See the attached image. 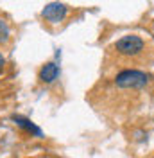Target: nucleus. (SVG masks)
<instances>
[{
	"instance_id": "obj_1",
	"label": "nucleus",
	"mask_w": 154,
	"mask_h": 158,
	"mask_svg": "<svg viewBox=\"0 0 154 158\" xmlns=\"http://www.w3.org/2000/svg\"><path fill=\"white\" fill-rule=\"evenodd\" d=\"M116 85L122 88H142L147 85V76L138 70H124L116 76Z\"/></svg>"
},
{
	"instance_id": "obj_2",
	"label": "nucleus",
	"mask_w": 154,
	"mask_h": 158,
	"mask_svg": "<svg viewBox=\"0 0 154 158\" xmlns=\"http://www.w3.org/2000/svg\"><path fill=\"white\" fill-rule=\"evenodd\" d=\"M142 49H144V40L136 34H127L116 41V50L125 56H136Z\"/></svg>"
},
{
	"instance_id": "obj_3",
	"label": "nucleus",
	"mask_w": 154,
	"mask_h": 158,
	"mask_svg": "<svg viewBox=\"0 0 154 158\" xmlns=\"http://www.w3.org/2000/svg\"><path fill=\"white\" fill-rule=\"evenodd\" d=\"M43 16L48 20V22H61V20L67 16V6L65 4H58V2H52V4H48L45 6V9H43Z\"/></svg>"
},
{
	"instance_id": "obj_4",
	"label": "nucleus",
	"mask_w": 154,
	"mask_h": 158,
	"mask_svg": "<svg viewBox=\"0 0 154 158\" xmlns=\"http://www.w3.org/2000/svg\"><path fill=\"white\" fill-rule=\"evenodd\" d=\"M59 76V67L56 63H47V65H43V69L39 72V77L43 83H52L54 79H58Z\"/></svg>"
},
{
	"instance_id": "obj_5",
	"label": "nucleus",
	"mask_w": 154,
	"mask_h": 158,
	"mask_svg": "<svg viewBox=\"0 0 154 158\" xmlns=\"http://www.w3.org/2000/svg\"><path fill=\"white\" fill-rule=\"evenodd\" d=\"M13 120L18 124V126H22L23 129H27V131H30V133H34L36 137H41V129L38 128V126H34L32 122H30L29 118H25V117H20V115H14L13 117Z\"/></svg>"
},
{
	"instance_id": "obj_6",
	"label": "nucleus",
	"mask_w": 154,
	"mask_h": 158,
	"mask_svg": "<svg viewBox=\"0 0 154 158\" xmlns=\"http://www.w3.org/2000/svg\"><path fill=\"white\" fill-rule=\"evenodd\" d=\"M7 36H9V29H7V25L0 20V40H4V41H6Z\"/></svg>"
},
{
	"instance_id": "obj_7",
	"label": "nucleus",
	"mask_w": 154,
	"mask_h": 158,
	"mask_svg": "<svg viewBox=\"0 0 154 158\" xmlns=\"http://www.w3.org/2000/svg\"><path fill=\"white\" fill-rule=\"evenodd\" d=\"M4 65H6V59H4L2 54H0V74H2V70H4Z\"/></svg>"
}]
</instances>
